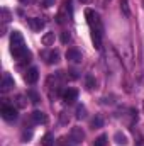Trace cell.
<instances>
[{"instance_id":"1","label":"cell","mask_w":144,"mask_h":146,"mask_svg":"<svg viewBox=\"0 0 144 146\" xmlns=\"http://www.w3.org/2000/svg\"><path fill=\"white\" fill-rule=\"evenodd\" d=\"M10 53L14 54L15 60H19V63H29L32 54L31 51L26 48V42H24V36L19 33V31H12V36H10Z\"/></svg>"},{"instance_id":"2","label":"cell","mask_w":144,"mask_h":146,"mask_svg":"<svg viewBox=\"0 0 144 146\" xmlns=\"http://www.w3.org/2000/svg\"><path fill=\"white\" fill-rule=\"evenodd\" d=\"M85 17H87V22H88V26H90L92 34H98V36L104 37V24H102L100 15H98L93 9H87V10H85Z\"/></svg>"},{"instance_id":"3","label":"cell","mask_w":144,"mask_h":146,"mask_svg":"<svg viewBox=\"0 0 144 146\" xmlns=\"http://www.w3.org/2000/svg\"><path fill=\"white\" fill-rule=\"evenodd\" d=\"M41 58L48 63V65H56L59 61V51L58 49H48L41 53Z\"/></svg>"},{"instance_id":"4","label":"cell","mask_w":144,"mask_h":146,"mask_svg":"<svg viewBox=\"0 0 144 146\" xmlns=\"http://www.w3.org/2000/svg\"><path fill=\"white\" fill-rule=\"evenodd\" d=\"M0 114H2V117H3L5 121H9V122H12V121L17 119V109H15L14 106H2Z\"/></svg>"},{"instance_id":"5","label":"cell","mask_w":144,"mask_h":146,"mask_svg":"<svg viewBox=\"0 0 144 146\" xmlns=\"http://www.w3.org/2000/svg\"><path fill=\"white\" fill-rule=\"evenodd\" d=\"M14 87H15L14 78H12L9 73H3V76H2V83H0V92H2V94H7V92H10Z\"/></svg>"},{"instance_id":"6","label":"cell","mask_w":144,"mask_h":146,"mask_svg":"<svg viewBox=\"0 0 144 146\" xmlns=\"http://www.w3.org/2000/svg\"><path fill=\"white\" fill-rule=\"evenodd\" d=\"M85 139V131L81 129V127H78V126H75V127H71V131H70V141L71 143H81Z\"/></svg>"},{"instance_id":"7","label":"cell","mask_w":144,"mask_h":146,"mask_svg":"<svg viewBox=\"0 0 144 146\" xmlns=\"http://www.w3.org/2000/svg\"><path fill=\"white\" fill-rule=\"evenodd\" d=\"M66 60L71 61V63H81L83 56H81V53H80L76 48H70V49L66 51Z\"/></svg>"},{"instance_id":"8","label":"cell","mask_w":144,"mask_h":146,"mask_svg":"<svg viewBox=\"0 0 144 146\" xmlns=\"http://www.w3.org/2000/svg\"><path fill=\"white\" fill-rule=\"evenodd\" d=\"M76 99H78V90H76V88H66V90L63 92V100H65L66 104H73Z\"/></svg>"},{"instance_id":"9","label":"cell","mask_w":144,"mask_h":146,"mask_svg":"<svg viewBox=\"0 0 144 146\" xmlns=\"http://www.w3.org/2000/svg\"><path fill=\"white\" fill-rule=\"evenodd\" d=\"M31 121H32L34 124H46V122H48V115H46L42 110H34V112L31 114Z\"/></svg>"},{"instance_id":"10","label":"cell","mask_w":144,"mask_h":146,"mask_svg":"<svg viewBox=\"0 0 144 146\" xmlns=\"http://www.w3.org/2000/svg\"><path fill=\"white\" fill-rule=\"evenodd\" d=\"M27 22H29L32 31H41L46 26V21H42L41 17H31V19H27Z\"/></svg>"},{"instance_id":"11","label":"cell","mask_w":144,"mask_h":146,"mask_svg":"<svg viewBox=\"0 0 144 146\" xmlns=\"http://www.w3.org/2000/svg\"><path fill=\"white\" fill-rule=\"evenodd\" d=\"M37 78H39V72H37V68H34V66H32V68H29V70L26 72V75H24V80H26L27 83H31V85H32V83H36Z\"/></svg>"},{"instance_id":"12","label":"cell","mask_w":144,"mask_h":146,"mask_svg":"<svg viewBox=\"0 0 144 146\" xmlns=\"http://www.w3.org/2000/svg\"><path fill=\"white\" fill-rule=\"evenodd\" d=\"M114 141H115L117 145H120V146H126L127 143H129V141H127V136H126L124 133H120V131L114 134Z\"/></svg>"},{"instance_id":"13","label":"cell","mask_w":144,"mask_h":146,"mask_svg":"<svg viewBox=\"0 0 144 146\" xmlns=\"http://www.w3.org/2000/svg\"><path fill=\"white\" fill-rule=\"evenodd\" d=\"M41 42L44 44V46H53L54 44V33H46L42 39H41Z\"/></svg>"},{"instance_id":"14","label":"cell","mask_w":144,"mask_h":146,"mask_svg":"<svg viewBox=\"0 0 144 146\" xmlns=\"http://www.w3.org/2000/svg\"><path fill=\"white\" fill-rule=\"evenodd\" d=\"M95 85H97V82H95V78H93V75H87L85 76V87H87V90H93L95 88Z\"/></svg>"},{"instance_id":"15","label":"cell","mask_w":144,"mask_h":146,"mask_svg":"<svg viewBox=\"0 0 144 146\" xmlns=\"http://www.w3.org/2000/svg\"><path fill=\"white\" fill-rule=\"evenodd\" d=\"M27 99H29V97L17 95V97H15V106H17L19 109H24V107H27Z\"/></svg>"},{"instance_id":"16","label":"cell","mask_w":144,"mask_h":146,"mask_svg":"<svg viewBox=\"0 0 144 146\" xmlns=\"http://www.w3.org/2000/svg\"><path fill=\"white\" fill-rule=\"evenodd\" d=\"M104 126V117L102 115H95L92 119V129H100Z\"/></svg>"},{"instance_id":"17","label":"cell","mask_w":144,"mask_h":146,"mask_svg":"<svg viewBox=\"0 0 144 146\" xmlns=\"http://www.w3.org/2000/svg\"><path fill=\"white\" fill-rule=\"evenodd\" d=\"M41 143H42V146H54V138H53V134L46 133V134L42 136Z\"/></svg>"},{"instance_id":"18","label":"cell","mask_w":144,"mask_h":146,"mask_svg":"<svg viewBox=\"0 0 144 146\" xmlns=\"http://www.w3.org/2000/svg\"><path fill=\"white\" fill-rule=\"evenodd\" d=\"M120 10L126 17L131 15V9H129V0H120Z\"/></svg>"},{"instance_id":"19","label":"cell","mask_w":144,"mask_h":146,"mask_svg":"<svg viewBox=\"0 0 144 146\" xmlns=\"http://www.w3.org/2000/svg\"><path fill=\"white\" fill-rule=\"evenodd\" d=\"M93 146H107V134H100L93 141Z\"/></svg>"},{"instance_id":"20","label":"cell","mask_w":144,"mask_h":146,"mask_svg":"<svg viewBox=\"0 0 144 146\" xmlns=\"http://www.w3.org/2000/svg\"><path fill=\"white\" fill-rule=\"evenodd\" d=\"M87 117V107L85 106H78L76 107V119H85Z\"/></svg>"},{"instance_id":"21","label":"cell","mask_w":144,"mask_h":146,"mask_svg":"<svg viewBox=\"0 0 144 146\" xmlns=\"http://www.w3.org/2000/svg\"><path fill=\"white\" fill-rule=\"evenodd\" d=\"M27 97L31 99V102H32V104H39V100H41L39 94H37V92H34V90H29V92H27Z\"/></svg>"},{"instance_id":"22","label":"cell","mask_w":144,"mask_h":146,"mask_svg":"<svg viewBox=\"0 0 144 146\" xmlns=\"http://www.w3.org/2000/svg\"><path fill=\"white\" fill-rule=\"evenodd\" d=\"M70 41H71V34H70V31H63V33H61V42L66 44V42H70Z\"/></svg>"},{"instance_id":"23","label":"cell","mask_w":144,"mask_h":146,"mask_svg":"<svg viewBox=\"0 0 144 146\" xmlns=\"http://www.w3.org/2000/svg\"><path fill=\"white\" fill-rule=\"evenodd\" d=\"M31 139H32V131H31V129H29V131L26 129V131L22 133V141L27 143V141H31Z\"/></svg>"},{"instance_id":"24","label":"cell","mask_w":144,"mask_h":146,"mask_svg":"<svg viewBox=\"0 0 144 146\" xmlns=\"http://www.w3.org/2000/svg\"><path fill=\"white\" fill-rule=\"evenodd\" d=\"M2 15H3V24H7V22L10 21V14H9V10H7V9H2Z\"/></svg>"},{"instance_id":"25","label":"cell","mask_w":144,"mask_h":146,"mask_svg":"<svg viewBox=\"0 0 144 146\" xmlns=\"http://www.w3.org/2000/svg\"><path fill=\"white\" fill-rule=\"evenodd\" d=\"M70 115H66V112H61V124H68Z\"/></svg>"},{"instance_id":"26","label":"cell","mask_w":144,"mask_h":146,"mask_svg":"<svg viewBox=\"0 0 144 146\" xmlns=\"http://www.w3.org/2000/svg\"><path fill=\"white\" fill-rule=\"evenodd\" d=\"M41 3H42V7H51L54 3V0H41Z\"/></svg>"},{"instance_id":"27","label":"cell","mask_w":144,"mask_h":146,"mask_svg":"<svg viewBox=\"0 0 144 146\" xmlns=\"http://www.w3.org/2000/svg\"><path fill=\"white\" fill-rule=\"evenodd\" d=\"M107 2H110V0H100V5L102 7H107Z\"/></svg>"},{"instance_id":"28","label":"cell","mask_w":144,"mask_h":146,"mask_svg":"<svg viewBox=\"0 0 144 146\" xmlns=\"http://www.w3.org/2000/svg\"><path fill=\"white\" fill-rule=\"evenodd\" d=\"M20 2H22V3H31L32 0H20Z\"/></svg>"},{"instance_id":"29","label":"cell","mask_w":144,"mask_h":146,"mask_svg":"<svg viewBox=\"0 0 144 146\" xmlns=\"http://www.w3.org/2000/svg\"><path fill=\"white\" fill-rule=\"evenodd\" d=\"M80 2H81V3H90L92 0H80Z\"/></svg>"},{"instance_id":"30","label":"cell","mask_w":144,"mask_h":146,"mask_svg":"<svg viewBox=\"0 0 144 146\" xmlns=\"http://www.w3.org/2000/svg\"><path fill=\"white\" fill-rule=\"evenodd\" d=\"M61 145H63V146H66V143H61Z\"/></svg>"},{"instance_id":"31","label":"cell","mask_w":144,"mask_h":146,"mask_svg":"<svg viewBox=\"0 0 144 146\" xmlns=\"http://www.w3.org/2000/svg\"><path fill=\"white\" fill-rule=\"evenodd\" d=\"M143 9H144V0H143Z\"/></svg>"},{"instance_id":"32","label":"cell","mask_w":144,"mask_h":146,"mask_svg":"<svg viewBox=\"0 0 144 146\" xmlns=\"http://www.w3.org/2000/svg\"><path fill=\"white\" fill-rule=\"evenodd\" d=\"M143 107H144V100H143Z\"/></svg>"}]
</instances>
